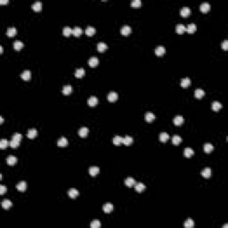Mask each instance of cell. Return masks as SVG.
I'll return each mask as SVG.
<instances>
[{
	"instance_id": "obj_1",
	"label": "cell",
	"mask_w": 228,
	"mask_h": 228,
	"mask_svg": "<svg viewBox=\"0 0 228 228\" xmlns=\"http://www.w3.org/2000/svg\"><path fill=\"white\" fill-rule=\"evenodd\" d=\"M21 78H22V79H23L24 81L30 80V79H31V72H30V70H24V71L22 72V74H21Z\"/></svg>"
},
{
	"instance_id": "obj_2",
	"label": "cell",
	"mask_w": 228,
	"mask_h": 228,
	"mask_svg": "<svg viewBox=\"0 0 228 228\" xmlns=\"http://www.w3.org/2000/svg\"><path fill=\"white\" fill-rule=\"evenodd\" d=\"M6 163H7L9 166H14V165L17 163V158L14 155L8 156L7 159H6Z\"/></svg>"
},
{
	"instance_id": "obj_3",
	"label": "cell",
	"mask_w": 228,
	"mask_h": 228,
	"mask_svg": "<svg viewBox=\"0 0 228 228\" xmlns=\"http://www.w3.org/2000/svg\"><path fill=\"white\" fill-rule=\"evenodd\" d=\"M107 99L110 102H116L117 100H118V94H117L116 92H110V93H109Z\"/></svg>"
},
{
	"instance_id": "obj_4",
	"label": "cell",
	"mask_w": 228,
	"mask_h": 228,
	"mask_svg": "<svg viewBox=\"0 0 228 228\" xmlns=\"http://www.w3.org/2000/svg\"><path fill=\"white\" fill-rule=\"evenodd\" d=\"M68 195H69V197H70V198L75 199V198H77L79 195V192L78 190L75 189V188H71V189L69 190Z\"/></svg>"
},
{
	"instance_id": "obj_5",
	"label": "cell",
	"mask_w": 228,
	"mask_h": 228,
	"mask_svg": "<svg viewBox=\"0 0 228 228\" xmlns=\"http://www.w3.org/2000/svg\"><path fill=\"white\" fill-rule=\"evenodd\" d=\"M16 188H17V190H18V191H20V192H25V191H26V189H27V183L25 181L20 182V183L17 184Z\"/></svg>"
},
{
	"instance_id": "obj_6",
	"label": "cell",
	"mask_w": 228,
	"mask_h": 228,
	"mask_svg": "<svg viewBox=\"0 0 228 228\" xmlns=\"http://www.w3.org/2000/svg\"><path fill=\"white\" fill-rule=\"evenodd\" d=\"M72 91H73V88H72L71 86H70V85L64 86V87H62V94H63L64 95H70V94L72 93Z\"/></svg>"
},
{
	"instance_id": "obj_7",
	"label": "cell",
	"mask_w": 228,
	"mask_h": 228,
	"mask_svg": "<svg viewBox=\"0 0 228 228\" xmlns=\"http://www.w3.org/2000/svg\"><path fill=\"white\" fill-rule=\"evenodd\" d=\"M88 132H89V130H88V128H87V127H81V128L79 130V135L80 137H82V138H85V137L87 136Z\"/></svg>"
},
{
	"instance_id": "obj_8",
	"label": "cell",
	"mask_w": 228,
	"mask_h": 228,
	"mask_svg": "<svg viewBox=\"0 0 228 228\" xmlns=\"http://www.w3.org/2000/svg\"><path fill=\"white\" fill-rule=\"evenodd\" d=\"M180 14L182 17H188L191 14V9L189 7H183L180 10Z\"/></svg>"
},
{
	"instance_id": "obj_9",
	"label": "cell",
	"mask_w": 228,
	"mask_h": 228,
	"mask_svg": "<svg viewBox=\"0 0 228 228\" xmlns=\"http://www.w3.org/2000/svg\"><path fill=\"white\" fill-rule=\"evenodd\" d=\"M184 121H185V120H184V118L182 116H180V115H178V116L175 117L174 120H173V123L175 125V126H181L182 124L184 123Z\"/></svg>"
},
{
	"instance_id": "obj_10",
	"label": "cell",
	"mask_w": 228,
	"mask_h": 228,
	"mask_svg": "<svg viewBox=\"0 0 228 228\" xmlns=\"http://www.w3.org/2000/svg\"><path fill=\"white\" fill-rule=\"evenodd\" d=\"M98 63H99V60H98L97 58L95 57V56H93V57H91L90 59H89V61H88L89 66L92 67V68H95V67H96V66L98 65Z\"/></svg>"
},
{
	"instance_id": "obj_11",
	"label": "cell",
	"mask_w": 228,
	"mask_h": 228,
	"mask_svg": "<svg viewBox=\"0 0 228 228\" xmlns=\"http://www.w3.org/2000/svg\"><path fill=\"white\" fill-rule=\"evenodd\" d=\"M87 103H88V105L91 106V107H94V106L97 105L98 103L97 97H95V96H91V97L87 100Z\"/></svg>"
},
{
	"instance_id": "obj_12",
	"label": "cell",
	"mask_w": 228,
	"mask_h": 228,
	"mask_svg": "<svg viewBox=\"0 0 228 228\" xmlns=\"http://www.w3.org/2000/svg\"><path fill=\"white\" fill-rule=\"evenodd\" d=\"M113 205H112V203H106L103 205V207H102V210L104 211L105 213H110L112 210H113Z\"/></svg>"
},
{
	"instance_id": "obj_13",
	"label": "cell",
	"mask_w": 228,
	"mask_h": 228,
	"mask_svg": "<svg viewBox=\"0 0 228 228\" xmlns=\"http://www.w3.org/2000/svg\"><path fill=\"white\" fill-rule=\"evenodd\" d=\"M165 53H166V48H165L164 47H161V45H160V47H156V49H155V54H156L157 56H161Z\"/></svg>"
},
{
	"instance_id": "obj_14",
	"label": "cell",
	"mask_w": 228,
	"mask_h": 228,
	"mask_svg": "<svg viewBox=\"0 0 228 228\" xmlns=\"http://www.w3.org/2000/svg\"><path fill=\"white\" fill-rule=\"evenodd\" d=\"M200 9L202 12H208L210 10V5L209 3H202L201 5H200Z\"/></svg>"
},
{
	"instance_id": "obj_15",
	"label": "cell",
	"mask_w": 228,
	"mask_h": 228,
	"mask_svg": "<svg viewBox=\"0 0 228 228\" xmlns=\"http://www.w3.org/2000/svg\"><path fill=\"white\" fill-rule=\"evenodd\" d=\"M120 31L123 36H127V35H129L131 33V28L129 26H127V25H125V26H123L121 28Z\"/></svg>"
},
{
	"instance_id": "obj_16",
	"label": "cell",
	"mask_w": 228,
	"mask_h": 228,
	"mask_svg": "<svg viewBox=\"0 0 228 228\" xmlns=\"http://www.w3.org/2000/svg\"><path fill=\"white\" fill-rule=\"evenodd\" d=\"M222 104L220 103L219 102H212V105H211V109H212L214 112H218L219 110H221L222 109Z\"/></svg>"
},
{
	"instance_id": "obj_17",
	"label": "cell",
	"mask_w": 228,
	"mask_h": 228,
	"mask_svg": "<svg viewBox=\"0 0 228 228\" xmlns=\"http://www.w3.org/2000/svg\"><path fill=\"white\" fill-rule=\"evenodd\" d=\"M16 34H17V30H16V28H14V27L9 28L7 30V31H6V36H8L10 37H14Z\"/></svg>"
},
{
	"instance_id": "obj_18",
	"label": "cell",
	"mask_w": 228,
	"mask_h": 228,
	"mask_svg": "<svg viewBox=\"0 0 228 228\" xmlns=\"http://www.w3.org/2000/svg\"><path fill=\"white\" fill-rule=\"evenodd\" d=\"M136 184V182L132 177H127V178L125 180V185H126L127 187H132V186H135V185Z\"/></svg>"
},
{
	"instance_id": "obj_19",
	"label": "cell",
	"mask_w": 228,
	"mask_h": 228,
	"mask_svg": "<svg viewBox=\"0 0 228 228\" xmlns=\"http://www.w3.org/2000/svg\"><path fill=\"white\" fill-rule=\"evenodd\" d=\"M37 131L35 128L30 129L28 134H27V136H28V138H30V139H34L35 137H37Z\"/></svg>"
},
{
	"instance_id": "obj_20",
	"label": "cell",
	"mask_w": 228,
	"mask_h": 228,
	"mask_svg": "<svg viewBox=\"0 0 228 228\" xmlns=\"http://www.w3.org/2000/svg\"><path fill=\"white\" fill-rule=\"evenodd\" d=\"M135 190L137 192H142L145 190V185L143 183H136L135 185Z\"/></svg>"
},
{
	"instance_id": "obj_21",
	"label": "cell",
	"mask_w": 228,
	"mask_h": 228,
	"mask_svg": "<svg viewBox=\"0 0 228 228\" xmlns=\"http://www.w3.org/2000/svg\"><path fill=\"white\" fill-rule=\"evenodd\" d=\"M85 32H86V35H87V36L91 37V36H93V35H95V34L96 30H95V29L94 28V27H92V26H88L87 29H86V31H85Z\"/></svg>"
},
{
	"instance_id": "obj_22",
	"label": "cell",
	"mask_w": 228,
	"mask_h": 228,
	"mask_svg": "<svg viewBox=\"0 0 228 228\" xmlns=\"http://www.w3.org/2000/svg\"><path fill=\"white\" fill-rule=\"evenodd\" d=\"M57 145L60 146V147H65V146L68 145V140L65 137H62L58 140L57 142Z\"/></svg>"
},
{
	"instance_id": "obj_23",
	"label": "cell",
	"mask_w": 228,
	"mask_h": 228,
	"mask_svg": "<svg viewBox=\"0 0 228 228\" xmlns=\"http://www.w3.org/2000/svg\"><path fill=\"white\" fill-rule=\"evenodd\" d=\"M144 119L147 122H152L154 120H155V115H154L152 112H147L144 116Z\"/></svg>"
},
{
	"instance_id": "obj_24",
	"label": "cell",
	"mask_w": 228,
	"mask_h": 228,
	"mask_svg": "<svg viewBox=\"0 0 228 228\" xmlns=\"http://www.w3.org/2000/svg\"><path fill=\"white\" fill-rule=\"evenodd\" d=\"M190 85H191V80L189 78H185L181 80V87L184 88H187Z\"/></svg>"
},
{
	"instance_id": "obj_25",
	"label": "cell",
	"mask_w": 228,
	"mask_h": 228,
	"mask_svg": "<svg viewBox=\"0 0 228 228\" xmlns=\"http://www.w3.org/2000/svg\"><path fill=\"white\" fill-rule=\"evenodd\" d=\"M100 172V169L98 167H91L90 168H89V174H90V175H92V177H95L96 175H98Z\"/></svg>"
},
{
	"instance_id": "obj_26",
	"label": "cell",
	"mask_w": 228,
	"mask_h": 228,
	"mask_svg": "<svg viewBox=\"0 0 228 228\" xmlns=\"http://www.w3.org/2000/svg\"><path fill=\"white\" fill-rule=\"evenodd\" d=\"M201 175L204 178H210L211 175V169L210 168H206L201 171Z\"/></svg>"
},
{
	"instance_id": "obj_27",
	"label": "cell",
	"mask_w": 228,
	"mask_h": 228,
	"mask_svg": "<svg viewBox=\"0 0 228 228\" xmlns=\"http://www.w3.org/2000/svg\"><path fill=\"white\" fill-rule=\"evenodd\" d=\"M24 47V44L22 42V41H19V40H16L14 42V48L16 50V51H20L21 49H22V47Z\"/></svg>"
},
{
	"instance_id": "obj_28",
	"label": "cell",
	"mask_w": 228,
	"mask_h": 228,
	"mask_svg": "<svg viewBox=\"0 0 228 228\" xmlns=\"http://www.w3.org/2000/svg\"><path fill=\"white\" fill-rule=\"evenodd\" d=\"M184 154H185V158H191V157L194 154V152L193 150L192 149V148H185V152H184Z\"/></svg>"
},
{
	"instance_id": "obj_29",
	"label": "cell",
	"mask_w": 228,
	"mask_h": 228,
	"mask_svg": "<svg viewBox=\"0 0 228 228\" xmlns=\"http://www.w3.org/2000/svg\"><path fill=\"white\" fill-rule=\"evenodd\" d=\"M107 48H108V47H107V45H106L105 43H103V42L98 43V45H97V50H98V52H100V53H102V52L105 51V50L107 49Z\"/></svg>"
},
{
	"instance_id": "obj_30",
	"label": "cell",
	"mask_w": 228,
	"mask_h": 228,
	"mask_svg": "<svg viewBox=\"0 0 228 228\" xmlns=\"http://www.w3.org/2000/svg\"><path fill=\"white\" fill-rule=\"evenodd\" d=\"M196 30H197V27H196V25L194 23H191L188 25V27L186 28V31H187L188 33H190V34H192V33H194L196 31Z\"/></svg>"
},
{
	"instance_id": "obj_31",
	"label": "cell",
	"mask_w": 228,
	"mask_h": 228,
	"mask_svg": "<svg viewBox=\"0 0 228 228\" xmlns=\"http://www.w3.org/2000/svg\"><path fill=\"white\" fill-rule=\"evenodd\" d=\"M82 32H83L82 29L79 28V27H75L74 29H72V34H73V36H75V37L81 36Z\"/></svg>"
},
{
	"instance_id": "obj_32",
	"label": "cell",
	"mask_w": 228,
	"mask_h": 228,
	"mask_svg": "<svg viewBox=\"0 0 228 228\" xmlns=\"http://www.w3.org/2000/svg\"><path fill=\"white\" fill-rule=\"evenodd\" d=\"M85 75V70L83 68H79V69H77L76 71H75V77L76 78H82L83 76Z\"/></svg>"
},
{
	"instance_id": "obj_33",
	"label": "cell",
	"mask_w": 228,
	"mask_h": 228,
	"mask_svg": "<svg viewBox=\"0 0 228 228\" xmlns=\"http://www.w3.org/2000/svg\"><path fill=\"white\" fill-rule=\"evenodd\" d=\"M205 95V92L202 90V89H196L195 92H194V96H195L196 98H198V99H200V98H202L203 96Z\"/></svg>"
},
{
	"instance_id": "obj_34",
	"label": "cell",
	"mask_w": 228,
	"mask_h": 228,
	"mask_svg": "<svg viewBox=\"0 0 228 228\" xmlns=\"http://www.w3.org/2000/svg\"><path fill=\"white\" fill-rule=\"evenodd\" d=\"M12 201L9 200H4L3 202H2V207H3V209H5V210H9L10 208L12 207Z\"/></svg>"
},
{
	"instance_id": "obj_35",
	"label": "cell",
	"mask_w": 228,
	"mask_h": 228,
	"mask_svg": "<svg viewBox=\"0 0 228 228\" xmlns=\"http://www.w3.org/2000/svg\"><path fill=\"white\" fill-rule=\"evenodd\" d=\"M168 139H169V135H168V133H166V132L160 133V142H162V143H166Z\"/></svg>"
},
{
	"instance_id": "obj_36",
	"label": "cell",
	"mask_w": 228,
	"mask_h": 228,
	"mask_svg": "<svg viewBox=\"0 0 228 228\" xmlns=\"http://www.w3.org/2000/svg\"><path fill=\"white\" fill-rule=\"evenodd\" d=\"M185 30H186V28L183 24H178L175 27V31H177V34H183Z\"/></svg>"
},
{
	"instance_id": "obj_37",
	"label": "cell",
	"mask_w": 228,
	"mask_h": 228,
	"mask_svg": "<svg viewBox=\"0 0 228 228\" xmlns=\"http://www.w3.org/2000/svg\"><path fill=\"white\" fill-rule=\"evenodd\" d=\"M32 9L36 12H39L42 9V3L41 2H35L32 5Z\"/></svg>"
},
{
	"instance_id": "obj_38",
	"label": "cell",
	"mask_w": 228,
	"mask_h": 228,
	"mask_svg": "<svg viewBox=\"0 0 228 228\" xmlns=\"http://www.w3.org/2000/svg\"><path fill=\"white\" fill-rule=\"evenodd\" d=\"M133 143V138L131 136H128V135H127V136H125L124 138H123V142L122 144H124L125 145L128 146V145H131Z\"/></svg>"
},
{
	"instance_id": "obj_39",
	"label": "cell",
	"mask_w": 228,
	"mask_h": 228,
	"mask_svg": "<svg viewBox=\"0 0 228 228\" xmlns=\"http://www.w3.org/2000/svg\"><path fill=\"white\" fill-rule=\"evenodd\" d=\"M182 142V138L179 136V135H175L174 136L172 137V144H174V145H178V144H180Z\"/></svg>"
},
{
	"instance_id": "obj_40",
	"label": "cell",
	"mask_w": 228,
	"mask_h": 228,
	"mask_svg": "<svg viewBox=\"0 0 228 228\" xmlns=\"http://www.w3.org/2000/svg\"><path fill=\"white\" fill-rule=\"evenodd\" d=\"M62 34L65 37H69L70 35L72 34V30L70 27H64V28L62 29Z\"/></svg>"
},
{
	"instance_id": "obj_41",
	"label": "cell",
	"mask_w": 228,
	"mask_h": 228,
	"mask_svg": "<svg viewBox=\"0 0 228 228\" xmlns=\"http://www.w3.org/2000/svg\"><path fill=\"white\" fill-rule=\"evenodd\" d=\"M9 145H10V142L7 141L6 139H2L1 141H0V148H1V149H5V148H7Z\"/></svg>"
},
{
	"instance_id": "obj_42",
	"label": "cell",
	"mask_w": 228,
	"mask_h": 228,
	"mask_svg": "<svg viewBox=\"0 0 228 228\" xmlns=\"http://www.w3.org/2000/svg\"><path fill=\"white\" fill-rule=\"evenodd\" d=\"M184 225L186 228H192L194 226V221L191 218H188L185 222V224H184Z\"/></svg>"
},
{
	"instance_id": "obj_43",
	"label": "cell",
	"mask_w": 228,
	"mask_h": 228,
	"mask_svg": "<svg viewBox=\"0 0 228 228\" xmlns=\"http://www.w3.org/2000/svg\"><path fill=\"white\" fill-rule=\"evenodd\" d=\"M213 150H214V146H213L212 144H206L204 145V152H206V153H210Z\"/></svg>"
},
{
	"instance_id": "obj_44",
	"label": "cell",
	"mask_w": 228,
	"mask_h": 228,
	"mask_svg": "<svg viewBox=\"0 0 228 228\" xmlns=\"http://www.w3.org/2000/svg\"><path fill=\"white\" fill-rule=\"evenodd\" d=\"M122 142H123V138L119 136V135H117V136H115L113 138V144L115 145H120V144H122Z\"/></svg>"
},
{
	"instance_id": "obj_45",
	"label": "cell",
	"mask_w": 228,
	"mask_h": 228,
	"mask_svg": "<svg viewBox=\"0 0 228 228\" xmlns=\"http://www.w3.org/2000/svg\"><path fill=\"white\" fill-rule=\"evenodd\" d=\"M142 5V2L140 0H133L131 2V6L133 8H139Z\"/></svg>"
},
{
	"instance_id": "obj_46",
	"label": "cell",
	"mask_w": 228,
	"mask_h": 228,
	"mask_svg": "<svg viewBox=\"0 0 228 228\" xmlns=\"http://www.w3.org/2000/svg\"><path fill=\"white\" fill-rule=\"evenodd\" d=\"M91 228H99L100 226H101V223H100L99 220H93L91 222V225H90Z\"/></svg>"
},
{
	"instance_id": "obj_47",
	"label": "cell",
	"mask_w": 228,
	"mask_h": 228,
	"mask_svg": "<svg viewBox=\"0 0 228 228\" xmlns=\"http://www.w3.org/2000/svg\"><path fill=\"white\" fill-rule=\"evenodd\" d=\"M12 140H15V141H18V142H21L22 139V135H21V134L19 133H14V135H12Z\"/></svg>"
},
{
	"instance_id": "obj_48",
	"label": "cell",
	"mask_w": 228,
	"mask_h": 228,
	"mask_svg": "<svg viewBox=\"0 0 228 228\" xmlns=\"http://www.w3.org/2000/svg\"><path fill=\"white\" fill-rule=\"evenodd\" d=\"M19 145H20V142L15 141V140H12V141H10V146H11L12 148H17Z\"/></svg>"
},
{
	"instance_id": "obj_49",
	"label": "cell",
	"mask_w": 228,
	"mask_h": 228,
	"mask_svg": "<svg viewBox=\"0 0 228 228\" xmlns=\"http://www.w3.org/2000/svg\"><path fill=\"white\" fill-rule=\"evenodd\" d=\"M6 187L5 185H0V194H1V195H4V194H5V192H6Z\"/></svg>"
},
{
	"instance_id": "obj_50",
	"label": "cell",
	"mask_w": 228,
	"mask_h": 228,
	"mask_svg": "<svg viewBox=\"0 0 228 228\" xmlns=\"http://www.w3.org/2000/svg\"><path fill=\"white\" fill-rule=\"evenodd\" d=\"M222 48L224 50H225V51H226V50L228 49V41L227 40H225L223 42V44H222Z\"/></svg>"
},
{
	"instance_id": "obj_51",
	"label": "cell",
	"mask_w": 228,
	"mask_h": 228,
	"mask_svg": "<svg viewBox=\"0 0 228 228\" xmlns=\"http://www.w3.org/2000/svg\"><path fill=\"white\" fill-rule=\"evenodd\" d=\"M8 3H9L8 0H0V4H1V5H5V4H8Z\"/></svg>"
},
{
	"instance_id": "obj_52",
	"label": "cell",
	"mask_w": 228,
	"mask_h": 228,
	"mask_svg": "<svg viewBox=\"0 0 228 228\" xmlns=\"http://www.w3.org/2000/svg\"><path fill=\"white\" fill-rule=\"evenodd\" d=\"M0 120H1V121H0V123H1V124H2V123L4 122V119H3V117H2V116L0 117Z\"/></svg>"
},
{
	"instance_id": "obj_53",
	"label": "cell",
	"mask_w": 228,
	"mask_h": 228,
	"mask_svg": "<svg viewBox=\"0 0 228 228\" xmlns=\"http://www.w3.org/2000/svg\"><path fill=\"white\" fill-rule=\"evenodd\" d=\"M0 53L3 54V47H2V45L0 47Z\"/></svg>"
}]
</instances>
